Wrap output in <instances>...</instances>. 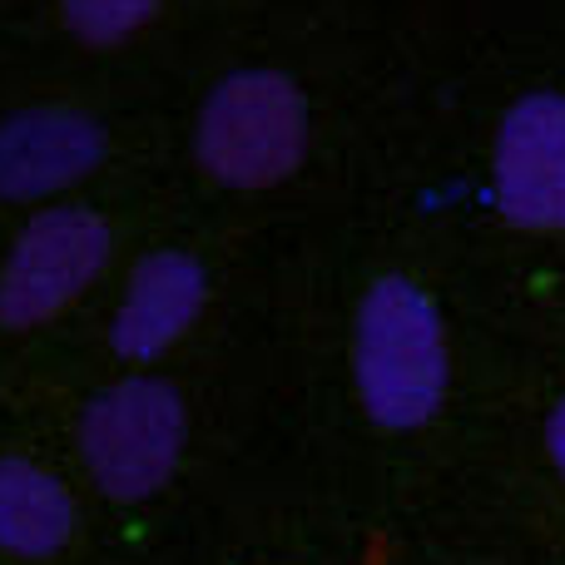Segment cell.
I'll return each mask as SVG.
<instances>
[{"label":"cell","mask_w":565,"mask_h":565,"mask_svg":"<svg viewBox=\"0 0 565 565\" xmlns=\"http://www.w3.org/2000/svg\"><path fill=\"white\" fill-rule=\"evenodd\" d=\"M288 417L372 461L481 457L516 328L392 164L302 228L278 298Z\"/></svg>","instance_id":"cell-1"},{"label":"cell","mask_w":565,"mask_h":565,"mask_svg":"<svg viewBox=\"0 0 565 565\" xmlns=\"http://www.w3.org/2000/svg\"><path fill=\"white\" fill-rule=\"evenodd\" d=\"M427 0H238L164 95L189 204L298 238L387 154Z\"/></svg>","instance_id":"cell-2"},{"label":"cell","mask_w":565,"mask_h":565,"mask_svg":"<svg viewBox=\"0 0 565 565\" xmlns=\"http://www.w3.org/2000/svg\"><path fill=\"white\" fill-rule=\"evenodd\" d=\"M382 164L451 228L516 332L565 308V0H427Z\"/></svg>","instance_id":"cell-3"},{"label":"cell","mask_w":565,"mask_h":565,"mask_svg":"<svg viewBox=\"0 0 565 565\" xmlns=\"http://www.w3.org/2000/svg\"><path fill=\"white\" fill-rule=\"evenodd\" d=\"M6 392L30 402L95 507L125 521L184 497L254 422L288 412L278 318L218 358L145 372H65Z\"/></svg>","instance_id":"cell-4"},{"label":"cell","mask_w":565,"mask_h":565,"mask_svg":"<svg viewBox=\"0 0 565 565\" xmlns=\"http://www.w3.org/2000/svg\"><path fill=\"white\" fill-rule=\"evenodd\" d=\"M288 248L292 238L189 204L169 189L89 328L45 377L179 367L258 338L278 318Z\"/></svg>","instance_id":"cell-5"},{"label":"cell","mask_w":565,"mask_h":565,"mask_svg":"<svg viewBox=\"0 0 565 565\" xmlns=\"http://www.w3.org/2000/svg\"><path fill=\"white\" fill-rule=\"evenodd\" d=\"M164 174V89L0 55V224Z\"/></svg>","instance_id":"cell-6"},{"label":"cell","mask_w":565,"mask_h":565,"mask_svg":"<svg viewBox=\"0 0 565 565\" xmlns=\"http://www.w3.org/2000/svg\"><path fill=\"white\" fill-rule=\"evenodd\" d=\"M164 199L169 179H135L0 224V392L75 348Z\"/></svg>","instance_id":"cell-7"},{"label":"cell","mask_w":565,"mask_h":565,"mask_svg":"<svg viewBox=\"0 0 565 565\" xmlns=\"http://www.w3.org/2000/svg\"><path fill=\"white\" fill-rule=\"evenodd\" d=\"M234 6L238 0H25L6 55H35L169 95Z\"/></svg>","instance_id":"cell-8"},{"label":"cell","mask_w":565,"mask_h":565,"mask_svg":"<svg viewBox=\"0 0 565 565\" xmlns=\"http://www.w3.org/2000/svg\"><path fill=\"white\" fill-rule=\"evenodd\" d=\"M481 457L565 507V338L516 332Z\"/></svg>","instance_id":"cell-9"},{"label":"cell","mask_w":565,"mask_h":565,"mask_svg":"<svg viewBox=\"0 0 565 565\" xmlns=\"http://www.w3.org/2000/svg\"><path fill=\"white\" fill-rule=\"evenodd\" d=\"M20 15H25V0H0V55H6L10 45H15Z\"/></svg>","instance_id":"cell-10"},{"label":"cell","mask_w":565,"mask_h":565,"mask_svg":"<svg viewBox=\"0 0 565 565\" xmlns=\"http://www.w3.org/2000/svg\"><path fill=\"white\" fill-rule=\"evenodd\" d=\"M531 332H551V338H565V308H561L551 322H541V328H531Z\"/></svg>","instance_id":"cell-11"},{"label":"cell","mask_w":565,"mask_h":565,"mask_svg":"<svg viewBox=\"0 0 565 565\" xmlns=\"http://www.w3.org/2000/svg\"><path fill=\"white\" fill-rule=\"evenodd\" d=\"M268 565H292V561H268Z\"/></svg>","instance_id":"cell-12"}]
</instances>
